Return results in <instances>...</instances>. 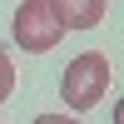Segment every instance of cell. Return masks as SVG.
<instances>
[{
    "instance_id": "6da1fadb",
    "label": "cell",
    "mask_w": 124,
    "mask_h": 124,
    "mask_svg": "<svg viewBox=\"0 0 124 124\" xmlns=\"http://www.w3.org/2000/svg\"><path fill=\"white\" fill-rule=\"evenodd\" d=\"M109 79H114L109 55H104V50H85V55H75V60L65 65L60 94H65V104H70V109H94L99 99L109 94Z\"/></svg>"
},
{
    "instance_id": "7a4b0ae2",
    "label": "cell",
    "mask_w": 124,
    "mask_h": 124,
    "mask_svg": "<svg viewBox=\"0 0 124 124\" xmlns=\"http://www.w3.org/2000/svg\"><path fill=\"white\" fill-rule=\"evenodd\" d=\"M10 30H15V45L25 50V55H45V50H55L60 40H65V30H60L50 0H20Z\"/></svg>"
},
{
    "instance_id": "3957f363",
    "label": "cell",
    "mask_w": 124,
    "mask_h": 124,
    "mask_svg": "<svg viewBox=\"0 0 124 124\" xmlns=\"http://www.w3.org/2000/svg\"><path fill=\"white\" fill-rule=\"evenodd\" d=\"M60 30H94L104 20V0H50Z\"/></svg>"
},
{
    "instance_id": "277c9868",
    "label": "cell",
    "mask_w": 124,
    "mask_h": 124,
    "mask_svg": "<svg viewBox=\"0 0 124 124\" xmlns=\"http://www.w3.org/2000/svg\"><path fill=\"white\" fill-rule=\"evenodd\" d=\"M10 94H15V65H10V55L0 50V104H5Z\"/></svg>"
},
{
    "instance_id": "5b68a950",
    "label": "cell",
    "mask_w": 124,
    "mask_h": 124,
    "mask_svg": "<svg viewBox=\"0 0 124 124\" xmlns=\"http://www.w3.org/2000/svg\"><path fill=\"white\" fill-rule=\"evenodd\" d=\"M35 124H85V119H70V114H35Z\"/></svg>"
}]
</instances>
